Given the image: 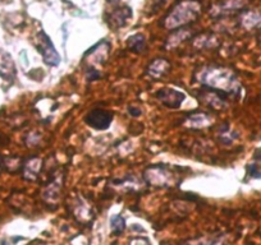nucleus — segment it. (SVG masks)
Wrapping results in <instances>:
<instances>
[{
	"label": "nucleus",
	"mask_w": 261,
	"mask_h": 245,
	"mask_svg": "<svg viewBox=\"0 0 261 245\" xmlns=\"http://www.w3.org/2000/svg\"><path fill=\"white\" fill-rule=\"evenodd\" d=\"M197 79L202 86L209 87L210 89L215 91L224 92L225 95L236 92L238 88V82L233 72L219 67L204 68L200 73H197Z\"/></svg>",
	"instance_id": "f257e3e1"
},
{
	"label": "nucleus",
	"mask_w": 261,
	"mask_h": 245,
	"mask_svg": "<svg viewBox=\"0 0 261 245\" xmlns=\"http://www.w3.org/2000/svg\"><path fill=\"white\" fill-rule=\"evenodd\" d=\"M200 11H201V7L197 2L187 0V2L179 3L165 19V27L177 28V27L191 23L197 19V17L200 16Z\"/></svg>",
	"instance_id": "f03ea898"
},
{
	"label": "nucleus",
	"mask_w": 261,
	"mask_h": 245,
	"mask_svg": "<svg viewBox=\"0 0 261 245\" xmlns=\"http://www.w3.org/2000/svg\"><path fill=\"white\" fill-rule=\"evenodd\" d=\"M37 49L44 57V62L50 67H58L60 64V56L55 50L50 37L44 31L37 35Z\"/></svg>",
	"instance_id": "7ed1b4c3"
},
{
	"label": "nucleus",
	"mask_w": 261,
	"mask_h": 245,
	"mask_svg": "<svg viewBox=\"0 0 261 245\" xmlns=\"http://www.w3.org/2000/svg\"><path fill=\"white\" fill-rule=\"evenodd\" d=\"M85 121L87 126L96 131H107L113 121V114L102 109H95L86 115Z\"/></svg>",
	"instance_id": "20e7f679"
},
{
	"label": "nucleus",
	"mask_w": 261,
	"mask_h": 245,
	"mask_svg": "<svg viewBox=\"0 0 261 245\" xmlns=\"http://www.w3.org/2000/svg\"><path fill=\"white\" fill-rule=\"evenodd\" d=\"M156 97L163 102V105L172 109H178L183 101H185L186 96L183 92L175 91L172 88H163L158 91Z\"/></svg>",
	"instance_id": "39448f33"
},
{
	"label": "nucleus",
	"mask_w": 261,
	"mask_h": 245,
	"mask_svg": "<svg viewBox=\"0 0 261 245\" xmlns=\"http://www.w3.org/2000/svg\"><path fill=\"white\" fill-rule=\"evenodd\" d=\"M16 64L11 54L0 49V77H3L7 81H12L16 77Z\"/></svg>",
	"instance_id": "423d86ee"
},
{
	"label": "nucleus",
	"mask_w": 261,
	"mask_h": 245,
	"mask_svg": "<svg viewBox=\"0 0 261 245\" xmlns=\"http://www.w3.org/2000/svg\"><path fill=\"white\" fill-rule=\"evenodd\" d=\"M42 167V161L40 159H31L26 162L23 166V175L26 179L34 180L39 175Z\"/></svg>",
	"instance_id": "0eeeda50"
},
{
	"label": "nucleus",
	"mask_w": 261,
	"mask_h": 245,
	"mask_svg": "<svg viewBox=\"0 0 261 245\" xmlns=\"http://www.w3.org/2000/svg\"><path fill=\"white\" fill-rule=\"evenodd\" d=\"M169 63L164 59H158L155 62H152L151 66L149 68V74L152 77H160L163 74H165L169 69Z\"/></svg>",
	"instance_id": "6e6552de"
},
{
	"label": "nucleus",
	"mask_w": 261,
	"mask_h": 245,
	"mask_svg": "<svg viewBox=\"0 0 261 245\" xmlns=\"http://www.w3.org/2000/svg\"><path fill=\"white\" fill-rule=\"evenodd\" d=\"M128 46H129V49L132 50V51L137 52V54L145 51V49H146L145 37L142 36V35H135V36L129 37V39H128Z\"/></svg>",
	"instance_id": "1a4fd4ad"
},
{
	"label": "nucleus",
	"mask_w": 261,
	"mask_h": 245,
	"mask_svg": "<svg viewBox=\"0 0 261 245\" xmlns=\"http://www.w3.org/2000/svg\"><path fill=\"white\" fill-rule=\"evenodd\" d=\"M210 119L205 114H195L190 117V121L188 124H191L192 127H196V128H201V127L209 126Z\"/></svg>",
	"instance_id": "9d476101"
},
{
	"label": "nucleus",
	"mask_w": 261,
	"mask_h": 245,
	"mask_svg": "<svg viewBox=\"0 0 261 245\" xmlns=\"http://www.w3.org/2000/svg\"><path fill=\"white\" fill-rule=\"evenodd\" d=\"M243 23L246 24L247 27H256L258 24H261V16L258 13H251L246 14L245 18H243Z\"/></svg>",
	"instance_id": "9b49d317"
},
{
	"label": "nucleus",
	"mask_w": 261,
	"mask_h": 245,
	"mask_svg": "<svg viewBox=\"0 0 261 245\" xmlns=\"http://www.w3.org/2000/svg\"><path fill=\"white\" fill-rule=\"evenodd\" d=\"M124 226H125V222H124V219L120 216H115L112 219V230L114 234H119V232H122L123 230H124Z\"/></svg>",
	"instance_id": "f8f14e48"
},
{
	"label": "nucleus",
	"mask_w": 261,
	"mask_h": 245,
	"mask_svg": "<svg viewBox=\"0 0 261 245\" xmlns=\"http://www.w3.org/2000/svg\"><path fill=\"white\" fill-rule=\"evenodd\" d=\"M130 16H132V13L124 14L123 13V11H115V13L113 14V23H117L118 26H123L125 19Z\"/></svg>",
	"instance_id": "ddd939ff"
},
{
	"label": "nucleus",
	"mask_w": 261,
	"mask_h": 245,
	"mask_svg": "<svg viewBox=\"0 0 261 245\" xmlns=\"http://www.w3.org/2000/svg\"><path fill=\"white\" fill-rule=\"evenodd\" d=\"M128 110H129V112H134V114H132V115H134V116H139V115L141 114V110L135 109V107H129V109H128Z\"/></svg>",
	"instance_id": "4468645a"
},
{
	"label": "nucleus",
	"mask_w": 261,
	"mask_h": 245,
	"mask_svg": "<svg viewBox=\"0 0 261 245\" xmlns=\"http://www.w3.org/2000/svg\"><path fill=\"white\" fill-rule=\"evenodd\" d=\"M110 3H115V2H118V0H109Z\"/></svg>",
	"instance_id": "2eb2a0df"
},
{
	"label": "nucleus",
	"mask_w": 261,
	"mask_h": 245,
	"mask_svg": "<svg viewBox=\"0 0 261 245\" xmlns=\"http://www.w3.org/2000/svg\"><path fill=\"white\" fill-rule=\"evenodd\" d=\"M0 170H2V164H0Z\"/></svg>",
	"instance_id": "dca6fc26"
}]
</instances>
